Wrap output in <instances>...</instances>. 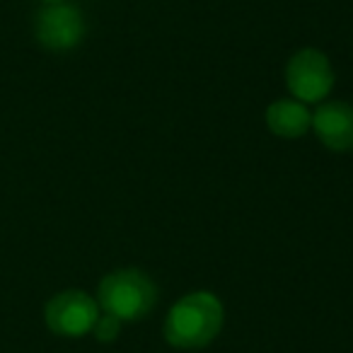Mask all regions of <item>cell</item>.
Instances as JSON below:
<instances>
[{"instance_id":"obj_9","label":"cell","mask_w":353,"mask_h":353,"mask_svg":"<svg viewBox=\"0 0 353 353\" xmlns=\"http://www.w3.org/2000/svg\"><path fill=\"white\" fill-rule=\"evenodd\" d=\"M44 3H49V6H54V3H63V0H44Z\"/></svg>"},{"instance_id":"obj_1","label":"cell","mask_w":353,"mask_h":353,"mask_svg":"<svg viewBox=\"0 0 353 353\" xmlns=\"http://www.w3.org/2000/svg\"><path fill=\"white\" fill-rule=\"evenodd\" d=\"M225 324L223 303L211 290H194L170 307L162 336L172 348L199 351L216 341Z\"/></svg>"},{"instance_id":"obj_4","label":"cell","mask_w":353,"mask_h":353,"mask_svg":"<svg viewBox=\"0 0 353 353\" xmlns=\"http://www.w3.org/2000/svg\"><path fill=\"white\" fill-rule=\"evenodd\" d=\"M99 305L94 298H90L85 290H63L54 295L44 310L46 327L59 336L78 339L94 329V322L99 319Z\"/></svg>"},{"instance_id":"obj_8","label":"cell","mask_w":353,"mask_h":353,"mask_svg":"<svg viewBox=\"0 0 353 353\" xmlns=\"http://www.w3.org/2000/svg\"><path fill=\"white\" fill-rule=\"evenodd\" d=\"M94 336H97V341H114V339L119 336V332H121V319L114 317V314H99V319L94 322Z\"/></svg>"},{"instance_id":"obj_5","label":"cell","mask_w":353,"mask_h":353,"mask_svg":"<svg viewBox=\"0 0 353 353\" xmlns=\"http://www.w3.org/2000/svg\"><path fill=\"white\" fill-rule=\"evenodd\" d=\"M83 34L85 20L73 6L54 3V6H46L37 17V39L51 51L75 49L83 41Z\"/></svg>"},{"instance_id":"obj_2","label":"cell","mask_w":353,"mask_h":353,"mask_svg":"<svg viewBox=\"0 0 353 353\" xmlns=\"http://www.w3.org/2000/svg\"><path fill=\"white\" fill-rule=\"evenodd\" d=\"M157 303V285L141 269H119L99 281L97 305L102 312L121 322H136L152 312Z\"/></svg>"},{"instance_id":"obj_6","label":"cell","mask_w":353,"mask_h":353,"mask_svg":"<svg viewBox=\"0 0 353 353\" xmlns=\"http://www.w3.org/2000/svg\"><path fill=\"white\" fill-rule=\"evenodd\" d=\"M312 128L319 143L334 152L353 150V107L341 99L319 102L312 114Z\"/></svg>"},{"instance_id":"obj_7","label":"cell","mask_w":353,"mask_h":353,"mask_svg":"<svg viewBox=\"0 0 353 353\" xmlns=\"http://www.w3.org/2000/svg\"><path fill=\"white\" fill-rule=\"evenodd\" d=\"M266 126L274 136L293 141L312 128V114L298 99H276L266 109Z\"/></svg>"},{"instance_id":"obj_3","label":"cell","mask_w":353,"mask_h":353,"mask_svg":"<svg viewBox=\"0 0 353 353\" xmlns=\"http://www.w3.org/2000/svg\"><path fill=\"white\" fill-rule=\"evenodd\" d=\"M334 68L329 59L317 49H303L290 56L285 65V85L293 99L303 104H317L334 90Z\"/></svg>"}]
</instances>
